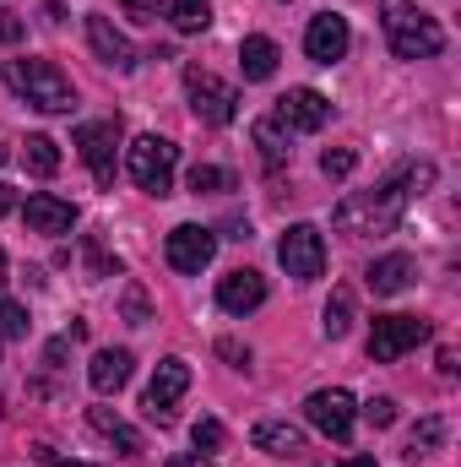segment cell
Returning a JSON list of instances; mask_svg holds the SVG:
<instances>
[{
	"label": "cell",
	"instance_id": "cell-1",
	"mask_svg": "<svg viewBox=\"0 0 461 467\" xmlns=\"http://www.w3.org/2000/svg\"><path fill=\"white\" fill-rule=\"evenodd\" d=\"M429 180H435V169L424 163V169H407V174L385 180L380 191L347 196L343 207H337V229H358V234H391L396 223H402V213H407V196H413L418 185H429Z\"/></svg>",
	"mask_w": 461,
	"mask_h": 467
},
{
	"label": "cell",
	"instance_id": "cell-2",
	"mask_svg": "<svg viewBox=\"0 0 461 467\" xmlns=\"http://www.w3.org/2000/svg\"><path fill=\"white\" fill-rule=\"evenodd\" d=\"M380 22H385V38L396 49V60H435L446 49V33L435 16H424L413 0H380Z\"/></svg>",
	"mask_w": 461,
	"mask_h": 467
},
{
	"label": "cell",
	"instance_id": "cell-3",
	"mask_svg": "<svg viewBox=\"0 0 461 467\" xmlns=\"http://www.w3.org/2000/svg\"><path fill=\"white\" fill-rule=\"evenodd\" d=\"M5 88L16 99H27L33 109H49V115H66L77 104V93L55 60H5Z\"/></svg>",
	"mask_w": 461,
	"mask_h": 467
},
{
	"label": "cell",
	"instance_id": "cell-4",
	"mask_svg": "<svg viewBox=\"0 0 461 467\" xmlns=\"http://www.w3.org/2000/svg\"><path fill=\"white\" fill-rule=\"evenodd\" d=\"M174 163H179V147L163 141V136H136L125 147V174L147 191V196H169L174 191Z\"/></svg>",
	"mask_w": 461,
	"mask_h": 467
},
{
	"label": "cell",
	"instance_id": "cell-5",
	"mask_svg": "<svg viewBox=\"0 0 461 467\" xmlns=\"http://www.w3.org/2000/svg\"><path fill=\"white\" fill-rule=\"evenodd\" d=\"M277 261L288 266V277H299V283H315V277L326 272V239H321V229H310V223H293V229L277 239Z\"/></svg>",
	"mask_w": 461,
	"mask_h": 467
},
{
	"label": "cell",
	"instance_id": "cell-6",
	"mask_svg": "<svg viewBox=\"0 0 461 467\" xmlns=\"http://www.w3.org/2000/svg\"><path fill=\"white\" fill-rule=\"evenodd\" d=\"M185 93H190L196 119H207V125H229L239 115V93L229 82H218L212 71H201V66H185Z\"/></svg>",
	"mask_w": 461,
	"mask_h": 467
},
{
	"label": "cell",
	"instance_id": "cell-7",
	"mask_svg": "<svg viewBox=\"0 0 461 467\" xmlns=\"http://www.w3.org/2000/svg\"><path fill=\"white\" fill-rule=\"evenodd\" d=\"M418 343H429V321H418V316H380L374 332H369V358L374 364H396Z\"/></svg>",
	"mask_w": 461,
	"mask_h": 467
},
{
	"label": "cell",
	"instance_id": "cell-8",
	"mask_svg": "<svg viewBox=\"0 0 461 467\" xmlns=\"http://www.w3.org/2000/svg\"><path fill=\"white\" fill-rule=\"evenodd\" d=\"M169 266L174 272H201V266H212V255H218V234L201 229V223H179V229L169 234Z\"/></svg>",
	"mask_w": 461,
	"mask_h": 467
},
{
	"label": "cell",
	"instance_id": "cell-9",
	"mask_svg": "<svg viewBox=\"0 0 461 467\" xmlns=\"http://www.w3.org/2000/svg\"><path fill=\"white\" fill-rule=\"evenodd\" d=\"M115 141H119L115 119H93V125L77 130V147H82V158H87V169H93L98 185H115Z\"/></svg>",
	"mask_w": 461,
	"mask_h": 467
},
{
	"label": "cell",
	"instance_id": "cell-10",
	"mask_svg": "<svg viewBox=\"0 0 461 467\" xmlns=\"http://www.w3.org/2000/svg\"><path fill=\"white\" fill-rule=\"evenodd\" d=\"M185 391H190V364H185V358H163V364L152 369V386H147V402H141V408H147L152 419H169Z\"/></svg>",
	"mask_w": 461,
	"mask_h": 467
},
{
	"label": "cell",
	"instance_id": "cell-11",
	"mask_svg": "<svg viewBox=\"0 0 461 467\" xmlns=\"http://www.w3.org/2000/svg\"><path fill=\"white\" fill-rule=\"evenodd\" d=\"M304 419H310L326 441H347V435H353V397L337 391V386H332V391H315V397L304 402Z\"/></svg>",
	"mask_w": 461,
	"mask_h": 467
},
{
	"label": "cell",
	"instance_id": "cell-12",
	"mask_svg": "<svg viewBox=\"0 0 461 467\" xmlns=\"http://www.w3.org/2000/svg\"><path fill=\"white\" fill-rule=\"evenodd\" d=\"M277 125H288V130H321L326 119H332V104L315 93V88H293V93H282L277 99Z\"/></svg>",
	"mask_w": 461,
	"mask_h": 467
},
{
	"label": "cell",
	"instance_id": "cell-13",
	"mask_svg": "<svg viewBox=\"0 0 461 467\" xmlns=\"http://www.w3.org/2000/svg\"><path fill=\"white\" fill-rule=\"evenodd\" d=\"M304 55H310L315 66H337L347 55V16L321 11V16L310 22V33H304Z\"/></svg>",
	"mask_w": 461,
	"mask_h": 467
},
{
	"label": "cell",
	"instance_id": "cell-14",
	"mask_svg": "<svg viewBox=\"0 0 461 467\" xmlns=\"http://www.w3.org/2000/svg\"><path fill=\"white\" fill-rule=\"evenodd\" d=\"M218 305H223L229 316H250V310H261V305H266V277L250 272V266L229 272V277L218 283Z\"/></svg>",
	"mask_w": 461,
	"mask_h": 467
},
{
	"label": "cell",
	"instance_id": "cell-15",
	"mask_svg": "<svg viewBox=\"0 0 461 467\" xmlns=\"http://www.w3.org/2000/svg\"><path fill=\"white\" fill-rule=\"evenodd\" d=\"M87 44H93V55H98L104 66H115V71H130V66H136V49H130V38L119 33L109 16H87Z\"/></svg>",
	"mask_w": 461,
	"mask_h": 467
},
{
	"label": "cell",
	"instance_id": "cell-16",
	"mask_svg": "<svg viewBox=\"0 0 461 467\" xmlns=\"http://www.w3.org/2000/svg\"><path fill=\"white\" fill-rule=\"evenodd\" d=\"M413 277H418V261H413V255H380V261L369 266V288L385 294V299H391V294H407Z\"/></svg>",
	"mask_w": 461,
	"mask_h": 467
},
{
	"label": "cell",
	"instance_id": "cell-17",
	"mask_svg": "<svg viewBox=\"0 0 461 467\" xmlns=\"http://www.w3.org/2000/svg\"><path fill=\"white\" fill-rule=\"evenodd\" d=\"M130 348H104V353H93V364H87V380H93V391L98 397H109V391H119L125 380H130Z\"/></svg>",
	"mask_w": 461,
	"mask_h": 467
},
{
	"label": "cell",
	"instance_id": "cell-18",
	"mask_svg": "<svg viewBox=\"0 0 461 467\" xmlns=\"http://www.w3.org/2000/svg\"><path fill=\"white\" fill-rule=\"evenodd\" d=\"M77 223V207L60 202V196H27V229L33 234H71Z\"/></svg>",
	"mask_w": 461,
	"mask_h": 467
},
{
	"label": "cell",
	"instance_id": "cell-19",
	"mask_svg": "<svg viewBox=\"0 0 461 467\" xmlns=\"http://www.w3.org/2000/svg\"><path fill=\"white\" fill-rule=\"evenodd\" d=\"M239 71H244V82H266V77L277 71V44L261 38V33H250V38L239 44Z\"/></svg>",
	"mask_w": 461,
	"mask_h": 467
},
{
	"label": "cell",
	"instance_id": "cell-20",
	"mask_svg": "<svg viewBox=\"0 0 461 467\" xmlns=\"http://www.w3.org/2000/svg\"><path fill=\"white\" fill-rule=\"evenodd\" d=\"M250 441H255V451H266V457H293L304 441H299V430L293 424H282V419H266V424H255L250 430Z\"/></svg>",
	"mask_w": 461,
	"mask_h": 467
},
{
	"label": "cell",
	"instance_id": "cell-21",
	"mask_svg": "<svg viewBox=\"0 0 461 467\" xmlns=\"http://www.w3.org/2000/svg\"><path fill=\"white\" fill-rule=\"evenodd\" d=\"M163 16L179 33H207L212 27V0H163Z\"/></svg>",
	"mask_w": 461,
	"mask_h": 467
},
{
	"label": "cell",
	"instance_id": "cell-22",
	"mask_svg": "<svg viewBox=\"0 0 461 467\" xmlns=\"http://www.w3.org/2000/svg\"><path fill=\"white\" fill-rule=\"evenodd\" d=\"M250 136H255V147H261V158H266L271 169H282V163L293 158V147H288V136H282V125H277V119H255V130H250Z\"/></svg>",
	"mask_w": 461,
	"mask_h": 467
},
{
	"label": "cell",
	"instance_id": "cell-23",
	"mask_svg": "<svg viewBox=\"0 0 461 467\" xmlns=\"http://www.w3.org/2000/svg\"><path fill=\"white\" fill-rule=\"evenodd\" d=\"M93 430H98V435H109L125 457H130V451H141V435H136L119 413H109V408H93Z\"/></svg>",
	"mask_w": 461,
	"mask_h": 467
},
{
	"label": "cell",
	"instance_id": "cell-24",
	"mask_svg": "<svg viewBox=\"0 0 461 467\" xmlns=\"http://www.w3.org/2000/svg\"><path fill=\"white\" fill-rule=\"evenodd\" d=\"M22 163H27L33 174H55V169H60V147H55V136H27Z\"/></svg>",
	"mask_w": 461,
	"mask_h": 467
},
{
	"label": "cell",
	"instance_id": "cell-25",
	"mask_svg": "<svg viewBox=\"0 0 461 467\" xmlns=\"http://www.w3.org/2000/svg\"><path fill=\"white\" fill-rule=\"evenodd\" d=\"M347 327H353V294H347V288H337V294L326 299V321H321V332L337 343V337H347Z\"/></svg>",
	"mask_w": 461,
	"mask_h": 467
},
{
	"label": "cell",
	"instance_id": "cell-26",
	"mask_svg": "<svg viewBox=\"0 0 461 467\" xmlns=\"http://www.w3.org/2000/svg\"><path fill=\"white\" fill-rule=\"evenodd\" d=\"M185 185H190V191H196V196H212V191H229L233 180H229V174H223V169H212V163H196V169H190V180H185Z\"/></svg>",
	"mask_w": 461,
	"mask_h": 467
},
{
	"label": "cell",
	"instance_id": "cell-27",
	"mask_svg": "<svg viewBox=\"0 0 461 467\" xmlns=\"http://www.w3.org/2000/svg\"><path fill=\"white\" fill-rule=\"evenodd\" d=\"M353 163H358V152H353V147H326V152H321V174H326V180L353 174Z\"/></svg>",
	"mask_w": 461,
	"mask_h": 467
},
{
	"label": "cell",
	"instance_id": "cell-28",
	"mask_svg": "<svg viewBox=\"0 0 461 467\" xmlns=\"http://www.w3.org/2000/svg\"><path fill=\"white\" fill-rule=\"evenodd\" d=\"M0 337H27V310L0 299Z\"/></svg>",
	"mask_w": 461,
	"mask_h": 467
},
{
	"label": "cell",
	"instance_id": "cell-29",
	"mask_svg": "<svg viewBox=\"0 0 461 467\" xmlns=\"http://www.w3.org/2000/svg\"><path fill=\"white\" fill-rule=\"evenodd\" d=\"M190 441H196V451H218V446H223V424H218V419H201V424L190 430Z\"/></svg>",
	"mask_w": 461,
	"mask_h": 467
},
{
	"label": "cell",
	"instance_id": "cell-30",
	"mask_svg": "<svg viewBox=\"0 0 461 467\" xmlns=\"http://www.w3.org/2000/svg\"><path fill=\"white\" fill-rule=\"evenodd\" d=\"M364 419H369L374 430H391V424H396V402H391V397H374V402L364 408Z\"/></svg>",
	"mask_w": 461,
	"mask_h": 467
},
{
	"label": "cell",
	"instance_id": "cell-31",
	"mask_svg": "<svg viewBox=\"0 0 461 467\" xmlns=\"http://www.w3.org/2000/svg\"><path fill=\"white\" fill-rule=\"evenodd\" d=\"M440 435H446V424H440V419H424V424L413 430V451H435Z\"/></svg>",
	"mask_w": 461,
	"mask_h": 467
},
{
	"label": "cell",
	"instance_id": "cell-32",
	"mask_svg": "<svg viewBox=\"0 0 461 467\" xmlns=\"http://www.w3.org/2000/svg\"><path fill=\"white\" fill-rule=\"evenodd\" d=\"M125 316H130V327H147V294L141 288H125Z\"/></svg>",
	"mask_w": 461,
	"mask_h": 467
},
{
	"label": "cell",
	"instance_id": "cell-33",
	"mask_svg": "<svg viewBox=\"0 0 461 467\" xmlns=\"http://www.w3.org/2000/svg\"><path fill=\"white\" fill-rule=\"evenodd\" d=\"M125 11H130L136 22H158V16H163V0H125Z\"/></svg>",
	"mask_w": 461,
	"mask_h": 467
},
{
	"label": "cell",
	"instance_id": "cell-34",
	"mask_svg": "<svg viewBox=\"0 0 461 467\" xmlns=\"http://www.w3.org/2000/svg\"><path fill=\"white\" fill-rule=\"evenodd\" d=\"M0 38H5V44H16V38H22V22H16L11 11H0Z\"/></svg>",
	"mask_w": 461,
	"mask_h": 467
},
{
	"label": "cell",
	"instance_id": "cell-35",
	"mask_svg": "<svg viewBox=\"0 0 461 467\" xmlns=\"http://www.w3.org/2000/svg\"><path fill=\"white\" fill-rule=\"evenodd\" d=\"M218 353H223V358H233V364H239V369H244V364H250V348H239V343H218Z\"/></svg>",
	"mask_w": 461,
	"mask_h": 467
},
{
	"label": "cell",
	"instance_id": "cell-36",
	"mask_svg": "<svg viewBox=\"0 0 461 467\" xmlns=\"http://www.w3.org/2000/svg\"><path fill=\"white\" fill-rule=\"evenodd\" d=\"M5 213H16V191H11V185H0V218H5Z\"/></svg>",
	"mask_w": 461,
	"mask_h": 467
},
{
	"label": "cell",
	"instance_id": "cell-37",
	"mask_svg": "<svg viewBox=\"0 0 461 467\" xmlns=\"http://www.w3.org/2000/svg\"><path fill=\"white\" fill-rule=\"evenodd\" d=\"M169 467H212V462H207V457L196 451V457H169Z\"/></svg>",
	"mask_w": 461,
	"mask_h": 467
},
{
	"label": "cell",
	"instance_id": "cell-38",
	"mask_svg": "<svg viewBox=\"0 0 461 467\" xmlns=\"http://www.w3.org/2000/svg\"><path fill=\"white\" fill-rule=\"evenodd\" d=\"M343 467H374V457H347Z\"/></svg>",
	"mask_w": 461,
	"mask_h": 467
},
{
	"label": "cell",
	"instance_id": "cell-39",
	"mask_svg": "<svg viewBox=\"0 0 461 467\" xmlns=\"http://www.w3.org/2000/svg\"><path fill=\"white\" fill-rule=\"evenodd\" d=\"M5 158H11V152H5V147H0V169H5Z\"/></svg>",
	"mask_w": 461,
	"mask_h": 467
},
{
	"label": "cell",
	"instance_id": "cell-40",
	"mask_svg": "<svg viewBox=\"0 0 461 467\" xmlns=\"http://www.w3.org/2000/svg\"><path fill=\"white\" fill-rule=\"evenodd\" d=\"M0 277H5V250H0Z\"/></svg>",
	"mask_w": 461,
	"mask_h": 467
}]
</instances>
